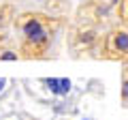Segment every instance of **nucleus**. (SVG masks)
<instances>
[{
  "label": "nucleus",
  "mask_w": 128,
  "mask_h": 120,
  "mask_svg": "<svg viewBox=\"0 0 128 120\" xmlns=\"http://www.w3.org/2000/svg\"><path fill=\"white\" fill-rule=\"evenodd\" d=\"M22 32H24L26 45L32 47V49H38V51L45 49L51 39L49 28L45 26V22L38 15H26V19L22 22Z\"/></svg>",
  "instance_id": "f257e3e1"
},
{
  "label": "nucleus",
  "mask_w": 128,
  "mask_h": 120,
  "mask_svg": "<svg viewBox=\"0 0 128 120\" xmlns=\"http://www.w3.org/2000/svg\"><path fill=\"white\" fill-rule=\"evenodd\" d=\"M105 58L109 60H122V62H128V28H115L107 34L105 39Z\"/></svg>",
  "instance_id": "f03ea898"
},
{
  "label": "nucleus",
  "mask_w": 128,
  "mask_h": 120,
  "mask_svg": "<svg viewBox=\"0 0 128 120\" xmlns=\"http://www.w3.org/2000/svg\"><path fill=\"white\" fill-rule=\"evenodd\" d=\"M45 84L54 94H68L70 86H73L70 79H66V77H51V79H45Z\"/></svg>",
  "instance_id": "7ed1b4c3"
},
{
  "label": "nucleus",
  "mask_w": 128,
  "mask_h": 120,
  "mask_svg": "<svg viewBox=\"0 0 128 120\" xmlns=\"http://www.w3.org/2000/svg\"><path fill=\"white\" fill-rule=\"evenodd\" d=\"M120 15H122V19H128V0H122V7H120Z\"/></svg>",
  "instance_id": "20e7f679"
},
{
  "label": "nucleus",
  "mask_w": 128,
  "mask_h": 120,
  "mask_svg": "<svg viewBox=\"0 0 128 120\" xmlns=\"http://www.w3.org/2000/svg\"><path fill=\"white\" fill-rule=\"evenodd\" d=\"M122 99H124V103H128V77L122 84Z\"/></svg>",
  "instance_id": "39448f33"
},
{
  "label": "nucleus",
  "mask_w": 128,
  "mask_h": 120,
  "mask_svg": "<svg viewBox=\"0 0 128 120\" xmlns=\"http://www.w3.org/2000/svg\"><path fill=\"white\" fill-rule=\"evenodd\" d=\"M0 60H17V54H13V51H4V54H0Z\"/></svg>",
  "instance_id": "423d86ee"
},
{
  "label": "nucleus",
  "mask_w": 128,
  "mask_h": 120,
  "mask_svg": "<svg viewBox=\"0 0 128 120\" xmlns=\"http://www.w3.org/2000/svg\"><path fill=\"white\" fill-rule=\"evenodd\" d=\"M4 86H6V79H0V92L4 90Z\"/></svg>",
  "instance_id": "0eeeda50"
},
{
  "label": "nucleus",
  "mask_w": 128,
  "mask_h": 120,
  "mask_svg": "<svg viewBox=\"0 0 128 120\" xmlns=\"http://www.w3.org/2000/svg\"><path fill=\"white\" fill-rule=\"evenodd\" d=\"M109 2H111V5H118V2H120V0H109Z\"/></svg>",
  "instance_id": "6e6552de"
}]
</instances>
